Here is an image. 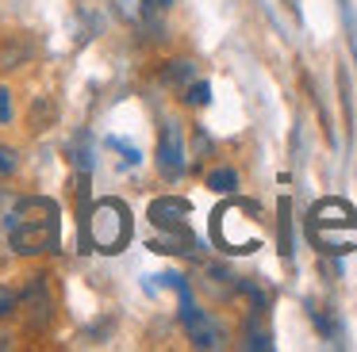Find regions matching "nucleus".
Masks as SVG:
<instances>
[{
  "label": "nucleus",
  "mask_w": 357,
  "mask_h": 352,
  "mask_svg": "<svg viewBox=\"0 0 357 352\" xmlns=\"http://www.w3.org/2000/svg\"><path fill=\"white\" fill-rule=\"evenodd\" d=\"M12 119V99H8V88H0V122Z\"/></svg>",
  "instance_id": "nucleus-19"
},
{
  "label": "nucleus",
  "mask_w": 357,
  "mask_h": 352,
  "mask_svg": "<svg viewBox=\"0 0 357 352\" xmlns=\"http://www.w3.org/2000/svg\"><path fill=\"white\" fill-rule=\"evenodd\" d=\"M24 306H27V326H31V329H47V321H50V295H47V287L39 283V275H35V283H27Z\"/></svg>",
  "instance_id": "nucleus-8"
},
{
  "label": "nucleus",
  "mask_w": 357,
  "mask_h": 352,
  "mask_svg": "<svg viewBox=\"0 0 357 352\" xmlns=\"http://www.w3.org/2000/svg\"><path fill=\"white\" fill-rule=\"evenodd\" d=\"M12 310H16V295H12L4 283H0V318H8Z\"/></svg>",
  "instance_id": "nucleus-18"
},
{
  "label": "nucleus",
  "mask_w": 357,
  "mask_h": 352,
  "mask_svg": "<svg viewBox=\"0 0 357 352\" xmlns=\"http://www.w3.org/2000/svg\"><path fill=\"white\" fill-rule=\"evenodd\" d=\"M85 249L96 253H123L131 241V211L123 199H96L93 211L85 207V226H81Z\"/></svg>",
  "instance_id": "nucleus-2"
},
{
  "label": "nucleus",
  "mask_w": 357,
  "mask_h": 352,
  "mask_svg": "<svg viewBox=\"0 0 357 352\" xmlns=\"http://www.w3.org/2000/svg\"><path fill=\"white\" fill-rule=\"evenodd\" d=\"M181 326H185L188 341H192L196 349H219V344H223V341H219L215 321H211L208 314L192 303V295H188V291H181Z\"/></svg>",
  "instance_id": "nucleus-6"
},
{
  "label": "nucleus",
  "mask_w": 357,
  "mask_h": 352,
  "mask_svg": "<svg viewBox=\"0 0 357 352\" xmlns=\"http://www.w3.org/2000/svg\"><path fill=\"white\" fill-rule=\"evenodd\" d=\"M58 211L54 199L47 195H20L4 214V230H8V245L20 257H39V253L58 249Z\"/></svg>",
  "instance_id": "nucleus-1"
},
{
  "label": "nucleus",
  "mask_w": 357,
  "mask_h": 352,
  "mask_svg": "<svg viewBox=\"0 0 357 352\" xmlns=\"http://www.w3.org/2000/svg\"><path fill=\"white\" fill-rule=\"evenodd\" d=\"M326 226H338V230H357V214L349 203H342V199H323L319 207H311V241L319 245V249L326 253H349V245H342L338 237H326Z\"/></svg>",
  "instance_id": "nucleus-4"
},
{
  "label": "nucleus",
  "mask_w": 357,
  "mask_h": 352,
  "mask_svg": "<svg viewBox=\"0 0 357 352\" xmlns=\"http://www.w3.org/2000/svg\"><path fill=\"white\" fill-rule=\"evenodd\" d=\"M154 165L162 173V180H181L188 168V150H185V130L177 122H165L162 134H158V145H154Z\"/></svg>",
  "instance_id": "nucleus-5"
},
{
  "label": "nucleus",
  "mask_w": 357,
  "mask_h": 352,
  "mask_svg": "<svg viewBox=\"0 0 357 352\" xmlns=\"http://www.w3.org/2000/svg\"><path fill=\"white\" fill-rule=\"evenodd\" d=\"M16 168V150L12 145H0V176H8Z\"/></svg>",
  "instance_id": "nucleus-16"
},
{
  "label": "nucleus",
  "mask_w": 357,
  "mask_h": 352,
  "mask_svg": "<svg viewBox=\"0 0 357 352\" xmlns=\"http://www.w3.org/2000/svg\"><path fill=\"white\" fill-rule=\"evenodd\" d=\"M188 199L181 195H165V199H154L150 203V222L158 230H185V218H188Z\"/></svg>",
  "instance_id": "nucleus-7"
},
{
  "label": "nucleus",
  "mask_w": 357,
  "mask_h": 352,
  "mask_svg": "<svg viewBox=\"0 0 357 352\" xmlns=\"http://www.w3.org/2000/svg\"><path fill=\"white\" fill-rule=\"evenodd\" d=\"M311 321H315V326H319V333H323V337H331V341H334V321L326 318L323 310H311Z\"/></svg>",
  "instance_id": "nucleus-17"
},
{
  "label": "nucleus",
  "mask_w": 357,
  "mask_h": 352,
  "mask_svg": "<svg viewBox=\"0 0 357 352\" xmlns=\"http://www.w3.org/2000/svg\"><path fill=\"white\" fill-rule=\"evenodd\" d=\"M208 188L219 191V195H231V191L238 188V173H234V168H211V173H208Z\"/></svg>",
  "instance_id": "nucleus-11"
},
{
  "label": "nucleus",
  "mask_w": 357,
  "mask_h": 352,
  "mask_svg": "<svg viewBox=\"0 0 357 352\" xmlns=\"http://www.w3.org/2000/svg\"><path fill=\"white\" fill-rule=\"evenodd\" d=\"M288 211H292V207H288V199H280V253H292V226H288Z\"/></svg>",
  "instance_id": "nucleus-14"
},
{
  "label": "nucleus",
  "mask_w": 357,
  "mask_h": 352,
  "mask_svg": "<svg viewBox=\"0 0 357 352\" xmlns=\"http://www.w3.org/2000/svg\"><path fill=\"white\" fill-rule=\"evenodd\" d=\"M192 77H196L192 61H169V69H165V81L169 84H188Z\"/></svg>",
  "instance_id": "nucleus-13"
},
{
  "label": "nucleus",
  "mask_w": 357,
  "mask_h": 352,
  "mask_svg": "<svg viewBox=\"0 0 357 352\" xmlns=\"http://www.w3.org/2000/svg\"><path fill=\"white\" fill-rule=\"evenodd\" d=\"M246 349H257V352H269L273 349V333L261 326V314L246 321Z\"/></svg>",
  "instance_id": "nucleus-10"
},
{
  "label": "nucleus",
  "mask_w": 357,
  "mask_h": 352,
  "mask_svg": "<svg viewBox=\"0 0 357 352\" xmlns=\"http://www.w3.org/2000/svg\"><path fill=\"white\" fill-rule=\"evenodd\" d=\"M108 145H112V150H119V153H123V165H139V150H135L131 142H123V138H116V134H112V138H108Z\"/></svg>",
  "instance_id": "nucleus-15"
},
{
  "label": "nucleus",
  "mask_w": 357,
  "mask_h": 352,
  "mask_svg": "<svg viewBox=\"0 0 357 352\" xmlns=\"http://www.w3.org/2000/svg\"><path fill=\"white\" fill-rule=\"evenodd\" d=\"M185 104L188 107H208L211 104V84L208 81H192L185 88Z\"/></svg>",
  "instance_id": "nucleus-12"
},
{
  "label": "nucleus",
  "mask_w": 357,
  "mask_h": 352,
  "mask_svg": "<svg viewBox=\"0 0 357 352\" xmlns=\"http://www.w3.org/2000/svg\"><path fill=\"white\" fill-rule=\"evenodd\" d=\"M211 237L227 253H254L261 245V226H257V203H223L211 218Z\"/></svg>",
  "instance_id": "nucleus-3"
},
{
  "label": "nucleus",
  "mask_w": 357,
  "mask_h": 352,
  "mask_svg": "<svg viewBox=\"0 0 357 352\" xmlns=\"http://www.w3.org/2000/svg\"><path fill=\"white\" fill-rule=\"evenodd\" d=\"M169 4L173 0H116L119 15H123L127 23H150L154 15H162Z\"/></svg>",
  "instance_id": "nucleus-9"
}]
</instances>
